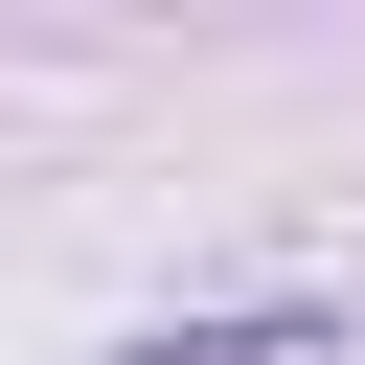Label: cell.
Returning <instances> with one entry per match:
<instances>
[{
  "mask_svg": "<svg viewBox=\"0 0 365 365\" xmlns=\"http://www.w3.org/2000/svg\"><path fill=\"white\" fill-rule=\"evenodd\" d=\"M137 365H274V319H251V342H137Z\"/></svg>",
  "mask_w": 365,
  "mask_h": 365,
  "instance_id": "obj_1",
  "label": "cell"
}]
</instances>
